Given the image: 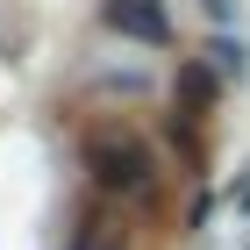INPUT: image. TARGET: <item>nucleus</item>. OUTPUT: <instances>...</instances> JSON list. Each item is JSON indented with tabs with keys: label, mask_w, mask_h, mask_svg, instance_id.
Here are the masks:
<instances>
[{
	"label": "nucleus",
	"mask_w": 250,
	"mask_h": 250,
	"mask_svg": "<svg viewBox=\"0 0 250 250\" xmlns=\"http://www.w3.org/2000/svg\"><path fill=\"white\" fill-rule=\"evenodd\" d=\"M86 172H93V186L107 193H136V186H150V143H136V136H93L86 143Z\"/></svg>",
	"instance_id": "obj_1"
},
{
	"label": "nucleus",
	"mask_w": 250,
	"mask_h": 250,
	"mask_svg": "<svg viewBox=\"0 0 250 250\" xmlns=\"http://www.w3.org/2000/svg\"><path fill=\"white\" fill-rule=\"evenodd\" d=\"M100 21L115 29V36H129V43H172V21H165V0H107L100 7Z\"/></svg>",
	"instance_id": "obj_2"
},
{
	"label": "nucleus",
	"mask_w": 250,
	"mask_h": 250,
	"mask_svg": "<svg viewBox=\"0 0 250 250\" xmlns=\"http://www.w3.org/2000/svg\"><path fill=\"white\" fill-rule=\"evenodd\" d=\"M208 100H214V79L200 72V64H186V72H179V122H200Z\"/></svg>",
	"instance_id": "obj_3"
},
{
	"label": "nucleus",
	"mask_w": 250,
	"mask_h": 250,
	"mask_svg": "<svg viewBox=\"0 0 250 250\" xmlns=\"http://www.w3.org/2000/svg\"><path fill=\"white\" fill-rule=\"evenodd\" d=\"M72 250H122V222H115V214H86Z\"/></svg>",
	"instance_id": "obj_4"
}]
</instances>
